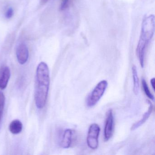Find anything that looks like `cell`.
<instances>
[{
  "label": "cell",
  "mask_w": 155,
  "mask_h": 155,
  "mask_svg": "<svg viewBox=\"0 0 155 155\" xmlns=\"http://www.w3.org/2000/svg\"><path fill=\"white\" fill-rule=\"evenodd\" d=\"M141 82H142V87H143V90H144V92H145V94L146 96L151 100L153 101L154 100V96L151 94L150 92V91L149 88L148 87L147 84V82H146V80L144 79V78L142 79L141 80Z\"/></svg>",
  "instance_id": "obj_13"
},
{
  "label": "cell",
  "mask_w": 155,
  "mask_h": 155,
  "mask_svg": "<svg viewBox=\"0 0 155 155\" xmlns=\"http://www.w3.org/2000/svg\"><path fill=\"white\" fill-rule=\"evenodd\" d=\"M11 77V71L8 66H2L0 68V89L7 87Z\"/></svg>",
  "instance_id": "obj_7"
},
{
  "label": "cell",
  "mask_w": 155,
  "mask_h": 155,
  "mask_svg": "<svg viewBox=\"0 0 155 155\" xmlns=\"http://www.w3.org/2000/svg\"><path fill=\"white\" fill-rule=\"evenodd\" d=\"M17 59L21 65L26 63L29 58V50L27 45L24 43H21L18 45L16 50Z\"/></svg>",
  "instance_id": "obj_6"
},
{
  "label": "cell",
  "mask_w": 155,
  "mask_h": 155,
  "mask_svg": "<svg viewBox=\"0 0 155 155\" xmlns=\"http://www.w3.org/2000/svg\"><path fill=\"white\" fill-rule=\"evenodd\" d=\"M49 69L47 63L41 62L38 65L36 71L35 86V101L39 109L45 107L49 89Z\"/></svg>",
  "instance_id": "obj_1"
},
{
  "label": "cell",
  "mask_w": 155,
  "mask_h": 155,
  "mask_svg": "<svg viewBox=\"0 0 155 155\" xmlns=\"http://www.w3.org/2000/svg\"><path fill=\"white\" fill-rule=\"evenodd\" d=\"M155 78H153L150 80V84L154 90H155Z\"/></svg>",
  "instance_id": "obj_16"
},
{
  "label": "cell",
  "mask_w": 155,
  "mask_h": 155,
  "mask_svg": "<svg viewBox=\"0 0 155 155\" xmlns=\"http://www.w3.org/2000/svg\"><path fill=\"white\" fill-rule=\"evenodd\" d=\"M14 15V10L12 8H10L8 9L5 13V17L6 18L10 19Z\"/></svg>",
  "instance_id": "obj_15"
},
{
  "label": "cell",
  "mask_w": 155,
  "mask_h": 155,
  "mask_svg": "<svg viewBox=\"0 0 155 155\" xmlns=\"http://www.w3.org/2000/svg\"><path fill=\"white\" fill-rule=\"evenodd\" d=\"M108 86L107 81L102 80L95 87L87 100V105L91 107L96 105L99 101L106 91Z\"/></svg>",
  "instance_id": "obj_3"
},
{
  "label": "cell",
  "mask_w": 155,
  "mask_h": 155,
  "mask_svg": "<svg viewBox=\"0 0 155 155\" xmlns=\"http://www.w3.org/2000/svg\"><path fill=\"white\" fill-rule=\"evenodd\" d=\"M5 103V97L3 92L0 91V127L3 116Z\"/></svg>",
  "instance_id": "obj_12"
},
{
  "label": "cell",
  "mask_w": 155,
  "mask_h": 155,
  "mask_svg": "<svg viewBox=\"0 0 155 155\" xmlns=\"http://www.w3.org/2000/svg\"><path fill=\"white\" fill-rule=\"evenodd\" d=\"M71 2V0H61L60 10L61 11L66 10L70 6Z\"/></svg>",
  "instance_id": "obj_14"
},
{
  "label": "cell",
  "mask_w": 155,
  "mask_h": 155,
  "mask_svg": "<svg viewBox=\"0 0 155 155\" xmlns=\"http://www.w3.org/2000/svg\"><path fill=\"white\" fill-rule=\"evenodd\" d=\"M155 16L150 15L143 18L141 32L136 52L141 68L144 66V60L147 49L155 32Z\"/></svg>",
  "instance_id": "obj_2"
},
{
  "label": "cell",
  "mask_w": 155,
  "mask_h": 155,
  "mask_svg": "<svg viewBox=\"0 0 155 155\" xmlns=\"http://www.w3.org/2000/svg\"><path fill=\"white\" fill-rule=\"evenodd\" d=\"M49 0H40V3L41 5H44V4L47 3Z\"/></svg>",
  "instance_id": "obj_17"
},
{
  "label": "cell",
  "mask_w": 155,
  "mask_h": 155,
  "mask_svg": "<svg viewBox=\"0 0 155 155\" xmlns=\"http://www.w3.org/2000/svg\"><path fill=\"white\" fill-rule=\"evenodd\" d=\"M100 128L98 124L93 123L90 126L87 136V144L92 150L97 149L98 147V138Z\"/></svg>",
  "instance_id": "obj_4"
},
{
  "label": "cell",
  "mask_w": 155,
  "mask_h": 155,
  "mask_svg": "<svg viewBox=\"0 0 155 155\" xmlns=\"http://www.w3.org/2000/svg\"><path fill=\"white\" fill-rule=\"evenodd\" d=\"M148 103H149V107L148 110L143 114L142 118L140 120L138 121L137 122H136L135 124L132 125L131 127V130H135L139 127H140L143 125L149 117L150 114L152 113V110H153V105L151 104L150 101H148Z\"/></svg>",
  "instance_id": "obj_9"
},
{
  "label": "cell",
  "mask_w": 155,
  "mask_h": 155,
  "mask_svg": "<svg viewBox=\"0 0 155 155\" xmlns=\"http://www.w3.org/2000/svg\"><path fill=\"white\" fill-rule=\"evenodd\" d=\"M72 130L70 129H68L65 130L61 142V147L68 149L71 147L72 142Z\"/></svg>",
  "instance_id": "obj_8"
},
{
  "label": "cell",
  "mask_w": 155,
  "mask_h": 155,
  "mask_svg": "<svg viewBox=\"0 0 155 155\" xmlns=\"http://www.w3.org/2000/svg\"><path fill=\"white\" fill-rule=\"evenodd\" d=\"M114 128V117L112 110H109L107 112V118L104 128V140L108 141L112 137Z\"/></svg>",
  "instance_id": "obj_5"
},
{
  "label": "cell",
  "mask_w": 155,
  "mask_h": 155,
  "mask_svg": "<svg viewBox=\"0 0 155 155\" xmlns=\"http://www.w3.org/2000/svg\"><path fill=\"white\" fill-rule=\"evenodd\" d=\"M23 125L19 120H12L9 125V130L12 134L14 135L19 134L22 130Z\"/></svg>",
  "instance_id": "obj_10"
},
{
  "label": "cell",
  "mask_w": 155,
  "mask_h": 155,
  "mask_svg": "<svg viewBox=\"0 0 155 155\" xmlns=\"http://www.w3.org/2000/svg\"><path fill=\"white\" fill-rule=\"evenodd\" d=\"M132 72L133 79V92L136 95H137L139 91V80L136 66L132 67Z\"/></svg>",
  "instance_id": "obj_11"
}]
</instances>
